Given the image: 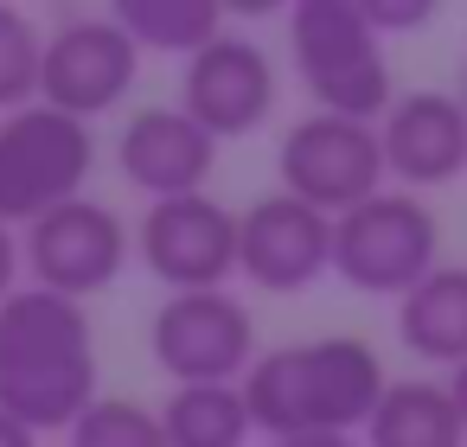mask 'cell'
Wrapping results in <instances>:
<instances>
[{
  "label": "cell",
  "instance_id": "obj_1",
  "mask_svg": "<svg viewBox=\"0 0 467 447\" xmlns=\"http://www.w3.org/2000/svg\"><path fill=\"white\" fill-rule=\"evenodd\" d=\"M97 402V326L84 300L14 288L0 300V415L33 434L71 428Z\"/></svg>",
  "mask_w": 467,
  "mask_h": 447
},
{
  "label": "cell",
  "instance_id": "obj_2",
  "mask_svg": "<svg viewBox=\"0 0 467 447\" xmlns=\"http://www.w3.org/2000/svg\"><path fill=\"white\" fill-rule=\"evenodd\" d=\"M384 383L390 377H384L378 351L352 332H333V339L256 351V364L244 371L237 390H244L250 428L282 441V434H352V428H365Z\"/></svg>",
  "mask_w": 467,
  "mask_h": 447
},
{
  "label": "cell",
  "instance_id": "obj_3",
  "mask_svg": "<svg viewBox=\"0 0 467 447\" xmlns=\"http://www.w3.org/2000/svg\"><path fill=\"white\" fill-rule=\"evenodd\" d=\"M288 52L320 116H346L371 128L384 122L390 65H384V39L358 14V0H301L288 14Z\"/></svg>",
  "mask_w": 467,
  "mask_h": 447
},
{
  "label": "cell",
  "instance_id": "obj_4",
  "mask_svg": "<svg viewBox=\"0 0 467 447\" xmlns=\"http://www.w3.org/2000/svg\"><path fill=\"white\" fill-rule=\"evenodd\" d=\"M97 173V135L90 122H71L46 103L0 116V224H39L46 211L84 198Z\"/></svg>",
  "mask_w": 467,
  "mask_h": 447
},
{
  "label": "cell",
  "instance_id": "obj_5",
  "mask_svg": "<svg viewBox=\"0 0 467 447\" xmlns=\"http://www.w3.org/2000/svg\"><path fill=\"white\" fill-rule=\"evenodd\" d=\"M435 269H441V230L416 192H378L346 218H333V275L346 288L403 300Z\"/></svg>",
  "mask_w": 467,
  "mask_h": 447
},
{
  "label": "cell",
  "instance_id": "obj_6",
  "mask_svg": "<svg viewBox=\"0 0 467 447\" xmlns=\"http://www.w3.org/2000/svg\"><path fill=\"white\" fill-rule=\"evenodd\" d=\"M275 173L282 192L314 205L320 218H346L352 205L384 192V147L371 122H346V116H301L282 147H275Z\"/></svg>",
  "mask_w": 467,
  "mask_h": 447
},
{
  "label": "cell",
  "instance_id": "obj_7",
  "mask_svg": "<svg viewBox=\"0 0 467 447\" xmlns=\"http://www.w3.org/2000/svg\"><path fill=\"white\" fill-rule=\"evenodd\" d=\"M154 364L180 383H244L256 364V320L231 288L212 294H167L148 326Z\"/></svg>",
  "mask_w": 467,
  "mask_h": 447
},
{
  "label": "cell",
  "instance_id": "obj_8",
  "mask_svg": "<svg viewBox=\"0 0 467 447\" xmlns=\"http://www.w3.org/2000/svg\"><path fill=\"white\" fill-rule=\"evenodd\" d=\"M135 71H141V52L109 14H71L46 33L39 103L71 122H97L135 90Z\"/></svg>",
  "mask_w": 467,
  "mask_h": 447
},
{
  "label": "cell",
  "instance_id": "obj_9",
  "mask_svg": "<svg viewBox=\"0 0 467 447\" xmlns=\"http://www.w3.org/2000/svg\"><path fill=\"white\" fill-rule=\"evenodd\" d=\"M129 249H135L129 224H122L109 205H97V198H71V205L46 211V218L26 224V237H20V262H26L33 288L65 294V300L103 294V288L129 269Z\"/></svg>",
  "mask_w": 467,
  "mask_h": 447
},
{
  "label": "cell",
  "instance_id": "obj_10",
  "mask_svg": "<svg viewBox=\"0 0 467 447\" xmlns=\"http://www.w3.org/2000/svg\"><path fill=\"white\" fill-rule=\"evenodd\" d=\"M135 256L167 294H212L237 275V211H224L212 192L161 198L135 230Z\"/></svg>",
  "mask_w": 467,
  "mask_h": 447
},
{
  "label": "cell",
  "instance_id": "obj_11",
  "mask_svg": "<svg viewBox=\"0 0 467 447\" xmlns=\"http://www.w3.org/2000/svg\"><path fill=\"white\" fill-rule=\"evenodd\" d=\"M333 269V218L314 205L269 192L237 211V275L263 294H301Z\"/></svg>",
  "mask_w": 467,
  "mask_h": 447
},
{
  "label": "cell",
  "instance_id": "obj_12",
  "mask_svg": "<svg viewBox=\"0 0 467 447\" xmlns=\"http://www.w3.org/2000/svg\"><path fill=\"white\" fill-rule=\"evenodd\" d=\"M180 109L212 135V141H237L256 135L275 109V65L256 39L218 33L199 58H186L180 77Z\"/></svg>",
  "mask_w": 467,
  "mask_h": 447
},
{
  "label": "cell",
  "instance_id": "obj_13",
  "mask_svg": "<svg viewBox=\"0 0 467 447\" xmlns=\"http://www.w3.org/2000/svg\"><path fill=\"white\" fill-rule=\"evenodd\" d=\"M116 167L135 192H148L154 205L161 198H192L205 192L212 167H218V141L180 109V103H154V109H135L116 135Z\"/></svg>",
  "mask_w": 467,
  "mask_h": 447
},
{
  "label": "cell",
  "instance_id": "obj_14",
  "mask_svg": "<svg viewBox=\"0 0 467 447\" xmlns=\"http://www.w3.org/2000/svg\"><path fill=\"white\" fill-rule=\"evenodd\" d=\"M378 147H384V173L403 179L410 192L448 186L467 173V109L441 90L390 97L384 122H378Z\"/></svg>",
  "mask_w": 467,
  "mask_h": 447
},
{
  "label": "cell",
  "instance_id": "obj_15",
  "mask_svg": "<svg viewBox=\"0 0 467 447\" xmlns=\"http://www.w3.org/2000/svg\"><path fill=\"white\" fill-rule=\"evenodd\" d=\"M397 339L410 358H429L448 371L467 364V262H441L397 300Z\"/></svg>",
  "mask_w": 467,
  "mask_h": 447
},
{
  "label": "cell",
  "instance_id": "obj_16",
  "mask_svg": "<svg viewBox=\"0 0 467 447\" xmlns=\"http://www.w3.org/2000/svg\"><path fill=\"white\" fill-rule=\"evenodd\" d=\"M365 447H467L448 383H435V377L384 383V396L365 422Z\"/></svg>",
  "mask_w": 467,
  "mask_h": 447
},
{
  "label": "cell",
  "instance_id": "obj_17",
  "mask_svg": "<svg viewBox=\"0 0 467 447\" xmlns=\"http://www.w3.org/2000/svg\"><path fill=\"white\" fill-rule=\"evenodd\" d=\"M109 20L135 39V52H167V58H199L224 33L218 0H116Z\"/></svg>",
  "mask_w": 467,
  "mask_h": 447
},
{
  "label": "cell",
  "instance_id": "obj_18",
  "mask_svg": "<svg viewBox=\"0 0 467 447\" xmlns=\"http://www.w3.org/2000/svg\"><path fill=\"white\" fill-rule=\"evenodd\" d=\"M154 415L167 447H244L256 434L237 383H180Z\"/></svg>",
  "mask_w": 467,
  "mask_h": 447
},
{
  "label": "cell",
  "instance_id": "obj_19",
  "mask_svg": "<svg viewBox=\"0 0 467 447\" xmlns=\"http://www.w3.org/2000/svg\"><path fill=\"white\" fill-rule=\"evenodd\" d=\"M39 65H46V33L26 7L0 0V116L39 103Z\"/></svg>",
  "mask_w": 467,
  "mask_h": 447
},
{
  "label": "cell",
  "instance_id": "obj_20",
  "mask_svg": "<svg viewBox=\"0 0 467 447\" xmlns=\"http://www.w3.org/2000/svg\"><path fill=\"white\" fill-rule=\"evenodd\" d=\"M65 434H71V447H167L161 415L129 396H97Z\"/></svg>",
  "mask_w": 467,
  "mask_h": 447
},
{
  "label": "cell",
  "instance_id": "obj_21",
  "mask_svg": "<svg viewBox=\"0 0 467 447\" xmlns=\"http://www.w3.org/2000/svg\"><path fill=\"white\" fill-rule=\"evenodd\" d=\"M358 14H365V26H371L378 39H390V33L429 26V20H435V0H358Z\"/></svg>",
  "mask_w": 467,
  "mask_h": 447
},
{
  "label": "cell",
  "instance_id": "obj_22",
  "mask_svg": "<svg viewBox=\"0 0 467 447\" xmlns=\"http://www.w3.org/2000/svg\"><path fill=\"white\" fill-rule=\"evenodd\" d=\"M14 288H20V237L0 224V300H7Z\"/></svg>",
  "mask_w": 467,
  "mask_h": 447
},
{
  "label": "cell",
  "instance_id": "obj_23",
  "mask_svg": "<svg viewBox=\"0 0 467 447\" xmlns=\"http://www.w3.org/2000/svg\"><path fill=\"white\" fill-rule=\"evenodd\" d=\"M269 447H358L352 434H282V441H269Z\"/></svg>",
  "mask_w": 467,
  "mask_h": 447
},
{
  "label": "cell",
  "instance_id": "obj_24",
  "mask_svg": "<svg viewBox=\"0 0 467 447\" xmlns=\"http://www.w3.org/2000/svg\"><path fill=\"white\" fill-rule=\"evenodd\" d=\"M0 447H39V434H33V428H20L14 415H0Z\"/></svg>",
  "mask_w": 467,
  "mask_h": 447
},
{
  "label": "cell",
  "instance_id": "obj_25",
  "mask_svg": "<svg viewBox=\"0 0 467 447\" xmlns=\"http://www.w3.org/2000/svg\"><path fill=\"white\" fill-rule=\"evenodd\" d=\"M448 396H454V415H461V434H467V364L448 371Z\"/></svg>",
  "mask_w": 467,
  "mask_h": 447
},
{
  "label": "cell",
  "instance_id": "obj_26",
  "mask_svg": "<svg viewBox=\"0 0 467 447\" xmlns=\"http://www.w3.org/2000/svg\"><path fill=\"white\" fill-rule=\"evenodd\" d=\"M454 103H461V109H467V65H461V90H454Z\"/></svg>",
  "mask_w": 467,
  "mask_h": 447
}]
</instances>
